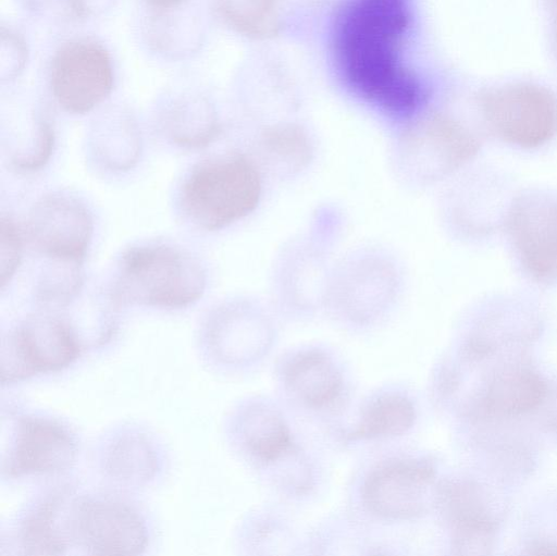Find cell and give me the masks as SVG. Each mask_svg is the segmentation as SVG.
<instances>
[{"label": "cell", "mask_w": 557, "mask_h": 556, "mask_svg": "<svg viewBox=\"0 0 557 556\" xmlns=\"http://www.w3.org/2000/svg\"><path fill=\"white\" fill-rule=\"evenodd\" d=\"M408 23L407 0H350L335 35L349 86L364 100L396 115L412 113L423 99L419 81L399 58Z\"/></svg>", "instance_id": "cell-1"}, {"label": "cell", "mask_w": 557, "mask_h": 556, "mask_svg": "<svg viewBox=\"0 0 557 556\" xmlns=\"http://www.w3.org/2000/svg\"><path fill=\"white\" fill-rule=\"evenodd\" d=\"M205 287V271L188 252L168 245H144L123 254L109 298L115 308L180 309L201 298Z\"/></svg>", "instance_id": "cell-2"}, {"label": "cell", "mask_w": 557, "mask_h": 556, "mask_svg": "<svg viewBox=\"0 0 557 556\" xmlns=\"http://www.w3.org/2000/svg\"><path fill=\"white\" fill-rule=\"evenodd\" d=\"M261 193L256 163L242 152H232L194 166L183 183L181 206L197 227L212 232L251 213Z\"/></svg>", "instance_id": "cell-3"}, {"label": "cell", "mask_w": 557, "mask_h": 556, "mask_svg": "<svg viewBox=\"0 0 557 556\" xmlns=\"http://www.w3.org/2000/svg\"><path fill=\"white\" fill-rule=\"evenodd\" d=\"M85 349L64 317L46 309L30 316L1 341L0 382H21L38 374L62 371Z\"/></svg>", "instance_id": "cell-4"}, {"label": "cell", "mask_w": 557, "mask_h": 556, "mask_svg": "<svg viewBox=\"0 0 557 556\" xmlns=\"http://www.w3.org/2000/svg\"><path fill=\"white\" fill-rule=\"evenodd\" d=\"M479 107L491 131L522 149H536L557 136V96L529 83L509 84L482 92Z\"/></svg>", "instance_id": "cell-5"}, {"label": "cell", "mask_w": 557, "mask_h": 556, "mask_svg": "<svg viewBox=\"0 0 557 556\" xmlns=\"http://www.w3.org/2000/svg\"><path fill=\"white\" fill-rule=\"evenodd\" d=\"M1 434L0 469L5 478L62 474L75 462V440L67 428L55 420L10 416L8 424L2 421Z\"/></svg>", "instance_id": "cell-6"}, {"label": "cell", "mask_w": 557, "mask_h": 556, "mask_svg": "<svg viewBox=\"0 0 557 556\" xmlns=\"http://www.w3.org/2000/svg\"><path fill=\"white\" fill-rule=\"evenodd\" d=\"M51 95L61 110L86 114L102 103L114 86V69L108 49L89 37L63 42L49 67Z\"/></svg>", "instance_id": "cell-7"}, {"label": "cell", "mask_w": 557, "mask_h": 556, "mask_svg": "<svg viewBox=\"0 0 557 556\" xmlns=\"http://www.w3.org/2000/svg\"><path fill=\"white\" fill-rule=\"evenodd\" d=\"M71 536L94 556H134L148 544V531L140 514L128 503L112 497H82L73 501Z\"/></svg>", "instance_id": "cell-8"}, {"label": "cell", "mask_w": 557, "mask_h": 556, "mask_svg": "<svg viewBox=\"0 0 557 556\" xmlns=\"http://www.w3.org/2000/svg\"><path fill=\"white\" fill-rule=\"evenodd\" d=\"M92 219L78 200L61 195L39 199L30 209L26 237L39 255L55 265L79 268L92 235Z\"/></svg>", "instance_id": "cell-9"}, {"label": "cell", "mask_w": 557, "mask_h": 556, "mask_svg": "<svg viewBox=\"0 0 557 556\" xmlns=\"http://www.w3.org/2000/svg\"><path fill=\"white\" fill-rule=\"evenodd\" d=\"M400 147L409 169L419 177L432 180L469 162L478 153L480 141L458 120L433 113L406 128Z\"/></svg>", "instance_id": "cell-10"}, {"label": "cell", "mask_w": 557, "mask_h": 556, "mask_svg": "<svg viewBox=\"0 0 557 556\" xmlns=\"http://www.w3.org/2000/svg\"><path fill=\"white\" fill-rule=\"evenodd\" d=\"M507 228L520 262L536 282L557 280V200L523 196L511 206Z\"/></svg>", "instance_id": "cell-11"}, {"label": "cell", "mask_w": 557, "mask_h": 556, "mask_svg": "<svg viewBox=\"0 0 557 556\" xmlns=\"http://www.w3.org/2000/svg\"><path fill=\"white\" fill-rule=\"evenodd\" d=\"M435 472L424 460L388 461L372 470L364 480L361 497L374 515L410 519L424 512Z\"/></svg>", "instance_id": "cell-12"}, {"label": "cell", "mask_w": 557, "mask_h": 556, "mask_svg": "<svg viewBox=\"0 0 557 556\" xmlns=\"http://www.w3.org/2000/svg\"><path fill=\"white\" fill-rule=\"evenodd\" d=\"M72 495L70 486H58L25 517L16 536L21 554L54 556L65 553L73 543L70 527Z\"/></svg>", "instance_id": "cell-13"}, {"label": "cell", "mask_w": 557, "mask_h": 556, "mask_svg": "<svg viewBox=\"0 0 557 556\" xmlns=\"http://www.w3.org/2000/svg\"><path fill=\"white\" fill-rule=\"evenodd\" d=\"M284 383L304 404L324 408L337 400L343 381L333 361L320 350L294 356L284 367Z\"/></svg>", "instance_id": "cell-14"}, {"label": "cell", "mask_w": 557, "mask_h": 556, "mask_svg": "<svg viewBox=\"0 0 557 556\" xmlns=\"http://www.w3.org/2000/svg\"><path fill=\"white\" fill-rule=\"evenodd\" d=\"M149 46L165 57L183 58L201 45V29L190 13V3L158 11H148L146 25Z\"/></svg>", "instance_id": "cell-15"}, {"label": "cell", "mask_w": 557, "mask_h": 556, "mask_svg": "<svg viewBox=\"0 0 557 556\" xmlns=\"http://www.w3.org/2000/svg\"><path fill=\"white\" fill-rule=\"evenodd\" d=\"M394 287L395 273L388 263H360L343 281L341 301L352 317L364 319L385 305Z\"/></svg>", "instance_id": "cell-16"}, {"label": "cell", "mask_w": 557, "mask_h": 556, "mask_svg": "<svg viewBox=\"0 0 557 556\" xmlns=\"http://www.w3.org/2000/svg\"><path fill=\"white\" fill-rule=\"evenodd\" d=\"M239 431L246 449L258 460L275 461L292 448L290 431L274 410L253 405L240 418Z\"/></svg>", "instance_id": "cell-17"}, {"label": "cell", "mask_w": 557, "mask_h": 556, "mask_svg": "<svg viewBox=\"0 0 557 556\" xmlns=\"http://www.w3.org/2000/svg\"><path fill=\"white\" fill-rule=\"evenodd\" d=\"M106 473L121 483L140 484L158 471V456L150 442L139 434L116 438L104 455Z\"/></svg>", "instance_id": "cell-18"}, {"label": "cell", "mask_w": 557, "mask_h": 556, "mask_svg": "<svg viewBox=\"0 0 557 556\" xmlns=\"http://www.w3.org/2000/svg\"><path fill=\"white\" fill-rule=\"evenodd\" d=\"M416 420L412 403L401 395L377 397L363 411L356 428L347 433L348 441L401 435Z\"/></svg>", "instance_id": "cell-19"}, {"label": "cell", "mask_w": 557, "mask_h": 556, "mask_svg": "<svg viewBox=\"0 0 557 556\" xmlns=\"http://www.w3.org/2000/svg\"><path fill=\"white\" fill-rule=\"evenodd\" d=\"M213 11L227 27L252 39L272 38L281 29L277 0H213Z\"/></svg>", "instance_id": "cell-20"}, {"label": "cell", "mask_w": 557, "mask_h": 556, "mask_svg": "<svg viewBox=\"0 0 557 556\" xmlns=\"http://www.w3.org/2000/svg\"><path fill=\"white\" fill-rule=\"evenodd\" d=\"M260 145L271 162L292 173L307 168L313 156V146L308 134L292 123L264 128Z\"/></svg>", "instance_id": "cell-21"}, {"label": "cell", "mask_w": 557, "mask_h": 556, "mask_svg": "<svg viewBox=\"0 0 557 556\" xmlns=\"http://www.w3.org/2000/svg\"><path fill=\"white\" fill-rule=\"evenodd\" d=\"M544 390L545 385L533 373H513L495 383L486 400L491 410L515 415L534 407L542 399Z\"/></svg>", "instance_id": "cell-22"}, {"label": "cell", "mask_w": 557, "mask_h": 556, "mask_svg": "<svg viewBox=\"0 0 557 556\" xmlns=\"http://www.w3.org/2000/svg\"><path fill=\"white\" fill-rule=\"evenodd\" d=\"M29 10L67 22H82L110 10L115 0H24Z\"/></svg>", "instance_id": "cell-23"}, {"label": "cell", "mask_w": 557, "mask_h": 556, "mask_svg": "<svg viewBox=\"0 0 557 556\" xmlns=\"http://www.w3.org/2000/svg\"><path fill=\"white\" fill-rule=\"evenodd\" d=\"M28 46L24 37L5 26L0 30V77L13 81L24 71L28 60Z\"/></svg>", "instance_id": "cell-24"}, {"label": "cell", "mask_w": 557, "mask_h": 556, "mask_svg": "<svg viewBox=\"0 0 557 556\" xmlns=\"http://www.w3.org/2000/svg\"><path fill=\"white\" fill-rule=\"evenodd\" d=\"M0 240V284L3 288L14 275L22 258V231L11 217H1Z\"/></svg>", "instance_id": "cell-25"}, {"label": "cell", "mask_w": 557, "mask_h": 556, "mask_svg": "<svg viewBox=\"0 0 557 556\" xmlns=\"http://www.w3.org/2000/svg\"><path fill=\"white\" fill-rule=\"evenodd\" d=\"M190 1L191 0H144L146 9L148 11H158L174 7H181L190 3Z\"/></svg>", "instance_id": "cell-26"}, {"label": "cell", "mask_w": 557, "mask_h": 556, "mask_svg": "<svg viewBox=\"0 0 557 556\" xmlns=\"http://www.w3.org/2000/svg\"><path fill=\"white\" fill-rule=\"evenodd\" d=\"M550 5L554 13V37L557 51V0H550Z\"/></svg>", "instance_id": "cell-27"}]
</instances>
